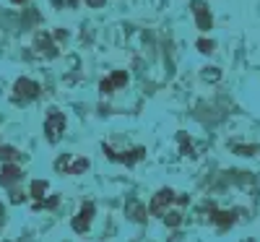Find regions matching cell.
Returning a JSON list of instances; mask_svg holds the SVG:
<instances>
[{
    "mask_svg": "<svg viewBox=\"0 0 260 242\" xmlns=\"http://www.w3.org/2000/svg\"><path fill=\"white\" fill-rule=\"evenodd\" d=\"M39 92H42V86H39L37 81H31V78H18V81L13 83V102H16V104H26V102L37 99Z\"/></svg>",
    "mask_w": 260,
    "mask_h": 242,
    "instance_id": "7a4b0ae2",
    "label": "cell"
},
{
    "mask_svg": "<svg viewBox=\"0 0 260 242\" xmlns=\"http://www.w3.org/2000/svg\"><path fill=\"white\" fill-rule=\"evenodd\" d=\"M34 45L39 47L42 55H47V57H55V55H57V47L50 42V34H37V37H34Z\"/></svg>",
    "mask_w": 260,
    "mask_h": 242,
    "instance_id": "30bf717a",
    "label": "cell"
},
{
    "mask_svg": "<svg viewBox=\"0 0 260 242\" xmlns=\"http://www.w3.org/2000/svg\"><path fill=\"white\" fill-rule=\"evenodd\" d=\"M45 193H47V183L45 180H34L31 183V195L37 198L39 203H42V198H45Z\"/></svg>",
    "mask_w": 260,
    "mask_h": 242,
    "instance_id": "4fadbf2b",
    "label": "cell"
},
{
    "mask_svg": "<svg viewBox=\"0 0 260 242\" xmlns=\"http://www.w3.org/2000/svg\"><path fill=\"white\" fill-rule=\"evenodd\" d=\"M211 222L219 224L221 229H226V227L234 224V214H232V211H213V208H211Z\"/></svg>",
    "mask_w": 260,
    "mask_h": 242,
    "instance_id": "8fae6325",
    "label": "cell"
},
{
    "mask_svg": "<svg viewBox=\"0 0 260 242\" xmlns=\"http://www.w3.org/2000/svg\"><path fill=\"white\" fill-rule=\"evenodd\" d=\"M52 6L55 8H76L78 0H52Z\"/></svg>",
    "mask_w": 260,
    "mask_h": 242,
    "instance_id": "2e32d148",
    "label": "cell"
},
{
    "mask_svg": "<svg viewBox=\"0 0 260 242\" xmlns=\"http://www.w3.org/2000/svg\"><path fill=\"white\" fill-rule=\"evenodd\" d=\"M89 167H91L89 159H73L71 154H65V157H60L55 162V169L57 172H65V174H81V172H86Z\"/></svg>",
    "mask_w": 260,
    "mask_h": 242,
    "instance_id": "8992f818",
    "label": "cell"
},
{
    "mask_svg": "<svg viewBox=\"0 0 260 242\" xmlns=\"http://www.w3.org/2000/svg\"><path fill=\"white\" fill-rule=\"evenodd\" d=\"M94 214H96V206L91 203V201H86L81 208H78V214L73 216V222H71V227H73V232H78V234H83L86 229L91 227V222H94Z\"/></svg>",
    "mask_w": 260,
    "mask_h": 242,
    "instance_id": "277c9868",
    "label": "cell"
},
{
    "mask_svg": "<svg viewBox=\"0 0 260 242\" xmlns=\"http://www.w3.org/2000/svg\"><path fill=\"white\" fill-rule=\"evenodd\" d=\"M86 3L94 6V8H99V6H104V3H107V0H86Z\"/></svg>",
    "mask_w": 260,
    "mask_h": 242,
    "instance_id": "d6986e66",
    "label": "cell"
},
{
    "mask_svg": "<svg viewBox=\"0 0 260 242\" xmlns=\"http://www.w3.org/2000/svg\"><path fill=\"white\" fill-rule=\"evenodd\" d=\"M125 83H127V73L125 71H115L110 78H104L99 83V92L102 94H112L115 89H120V86H125Z\"/></svg>",
    "mask_w": 260,
    "mask_h": 242,
    "instance_id": "ba28073f",
    "label": "cell"
},
{
    "mask_svg": "<svg viewBox=\"0 0 260 242\" xmlns=\"http://www.w3.org/2000/svg\"><path fill=\"white\" fill-rule=\"evenodd\" d=\"M190 6H192L195 21H198V29L201 32H208L213 26V18H211V11L206 8V3H203V0H190Z\"/></svg>",
    "mask_w": 260,
    "mask_h": 242,
    "instance_id": "52a82bcc",
    "label": "cell"
},
{
    "mask_svg": "<svg viewBox=\"0 0 260 242\" xmlns=\"http://www.w3.org/2000/svg\"><path fill=\"white\" fill-rule=\"evenodd\" d=\"M187 203H190L187 195H180V193H175V190L164 188V190H159L154 198H151L148 211L154 214V216H159L167 227H180L182 219H185Z\"/></svg>",
    "mask_w": 260,
    "mask_h": 242,
    "instance_id": "6da1fadb",
    "label": "cell"
},
{
    "mask_svg": "<svg viewBox=\"0 0 260 242\" xmlns=\"http://www.w3.org/2000/svg\"><path fill=\"white\" fill-rule=\"evenodd\" d=\"M237 151H240L242 157H252V154H255V146H237Z\"/></svg>",
    "mask_w": 260,
    "mask_h": 242,
    "instance_id": "ac0fdd59",
    "label": "cell"
},
{
    "mask_svg": "<svg viewBox=\"0 0 260 242\" xmlns=\"http://www.w3.org/2000/svg\"><path fill=\"white\" fill-rule=\"evenodd\" d=\"M0 159L8 162V164H16L21 159V154L13 148V146H6V143H0Z\"/></svg>",
    "mask_w": 260,
    "mask_h": 242,
    "instance_id": "7c38bea8",
    "label": "cell"
},
{
    "mask_svg": "<svg viewBox=\"0 0 260 242\" xmlns=\"http://www.w3.org/2000/svg\"><path fill=\"white\" fill-rule=\"evenodd\" d=\"M104 148V157H110L112 162H122V164H136V162H141L143 159V154H146V148L143 146H138V148H133V151H115L110 143H104L102 146Z\"/></svg>",
    "mask_w": 260,
    "mask_h": 242,
    "instance_id": "5b68a950",
    "label": "cell"
},
{
    "mask_svg": "<svg viewBox=\"0 0 260 242\" xmlns=\"http://www.w3.org/2000/svg\"><path fill=\"white\" fill-rule=\"evenodd\" d=\"M203 78L206 81H219L221 73H219V68H203Z\"/></svg>",
    "mask_w": 260,
    "mask_h": 242,
    "instance_id": "9a60e30c",
    "label": "cell"
},
{
    "mask_svg": "<svg viewBox=\"0 0 260 242\" xmlns=\"http://www.w3.org/2000/svg\"><path fill=\"white\" fill-rule=\"evenodd\" d=\"M11 3H26V0H11Z\"/></svg>",
    "mask_w": 260,
    "mask_h": 242,
    "instance_id": "ffe728a7",
    "label": "cell"
},
{
    "mask_svg": "<svg viewBox=\"0 0 260 242\" xmlns=\"http://www.w3.org/2000/svg\"><path fill=\"white\" fill-rule=\"evenodd\" d=\"M130 214H133L136 222H143V219H146V208L138 206V203H130Z\"/></svg>",
    "mask_w": 260,
    "mask_h": 242,
    "instance_id": "5bb4252c",
    "label": "cell"
},
{
    "mask_svg": "<svg viewBox=\"0 0 260 242\" xmlns=\"http://www.w3.org/2000/svg\"><path fill=\"white\" fill-rule=\"evenodd\" d=\"M18 180H21V169L16 164H3V169H0V185L13 188Z\"/></svg>",
    "mask_w": 260,
    "mask_h": 242,
    "instance_id": "9c48e42d",
    "label": "cell"
},
{
    "mask_svg": "<svg viewBox=\"0 0 260 242\" xmlns=\"http://www.w3.org/2000/svg\"><path fill=\"white\" fill-rule=\"evenodd\" d=\"M198 50H201V52H206V55H208V52H213V42H208V39H198Z\"/></svg>",
    "mask_w": 260,
    "mask_h": 242,
    "instance_id": "e0dca14e",
    "label": "cell"
},
{
    "mask_svg": "<svg viewBox=\"0 0 260 242\" xmlns=\"http://www.w3.org/2000/svg\"><path fill=\"white\" fill-rule=\"evenodd\" d=\"M62 133H65V115L57 112V109H50V115L45 120V136H47V141L57 143Z\"/></svg>",
    "mask_w": 260,
    "mask_h": 242,
    "instance_id": "3957f363",
    "label": "cell"
}]
</instances>
